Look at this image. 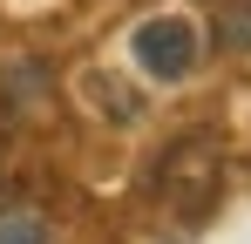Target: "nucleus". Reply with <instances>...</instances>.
<instances>
[{"label": "nucleus", "mask_w": 251, "mask_h": 244, "mask_svg": "<svg viewBox=\"0 0 251 244\" xmlns=\"http://www.w3.org/2000/svg\"><path fill=\"white\" fill-rule=\"evenodd\" d=\"M150 190L163 203L176 224H197L217 190H224V156H217V136H176L156 163V176H150Z\"/></svg>", "instance_id": "nucleus-1"}, {"label": "nucleus", "mask_w": 251, "mask_h": 244, "mask_svg": "<svg viewBox=\"0 0 251 244\" xmlns=\"http://www.w3.org/2000/svg\"><path fill=\"white\" fill-rule=\"evenodd\" d=\"M0 244H48V217L34 210V203L7 197L0 203Z\"/></svg>", "instance_id": "nucleus-3"}, {"label": "nucleus", "mask_w": 251, "mask_h": 244, "mask_svg": "<svg viewBox=\"0 0 251 244\" xmlns=\"http://www.w3.org/2000/svg\"><path fill=\"white\" fill-rule=\"evenodd\" d=\"M129 48H136L143 75L183 81L190 68H197V54H204V34H197V21H190V14H150V21L129 34Z\"/></svg>", "instance_id": "nucleus-2"}]
</instances>
